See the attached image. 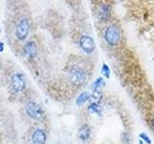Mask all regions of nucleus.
<instances>
[{
	"instance_id": "1",
	"label": "nucleus",
	"mask_w": 154,
	"mask_h": 144,
	"mask_svg": "<svg viewBox=\"0 0 154 144\" xmlns=\"http://www.w3.org/2000/svg\"><path fill=\"white\" fill-rule=\"evenodd\" d=\"M69 77L70 82L75 86L83 85L87 80L86 71L78 65H72L69 69Z\"/></svg>"
},
{
	"instance_id": "2",
	"label": "nucleus",
	"mask_w": 154,
	"mask_h": 144,
	"mask_svg": "<svg viewBox=\"0 0 154 144\" xmlns=\"http://www.w3.org/2000/svg\"><path fill=\"white\" fill-rule=\"evenodd\" d=\"M122 38V34H120V29L117 25H110L105 30L104 38L107 44L110 46H116L119 44V42Z\"/></svg>"
},
{
	"instance_id": "3",
	"label": "nucleus",
	"mask_w": 154,
	"mask_h": 144,
	"mask_svg": "<svg viewBox=\"0 0 154 144\" xmlns=\"http://www.w3.org/2000/svg\"><path fill=\"white\" fill-rule=\"evenodd\" d=\"M26 112L31 118L41 120L43 117V110L36 102L30 101L26 105Z\"/></svg>"
},
{
	"instance_id": "4",
	"label": "nucleus",
	"mask_w": 154,
	"mask_h": 144,
	"mask_svg": "<svg viewBox=\"0 0 154 144\" xmlns=\"http://www.w3.org/2000/svg\"><path fill=\"white\" fill-rule=\"evenodd\" d=\"M29 29H30V25H29V21L26 18H21L18 21L17 25V30H16V35L18 40H24L28 36Z\"/></svg>"
},
{
	"instance_id": "5",
	"label": "nucleus",
	"mask_w": 154,
	"mask_h": 144,
	"mask_svg": "<svg viewBox=\"0 0 154 144\" xmlns=\"http://www.w3.org/2000/svg\"><path fill=\"white\" fill-rule=\"evenodd\" d=\"M11 84L13 88L17 91V92H20V91L24 90L26 86V81H25V77L20 73H16L11 80Z\"/></svg>"
},
{
	"instance_id": "6",
	"label": "nucleus",
	"mask_w": 154,
	"mask_h": 144,
	"mask_svg": "<svg viewBox=\"0 0 154 144\" xmlns=\"http://www.w3.org/2000/svg\"><path fill=\"white\" fill-rule=\"evenodd\" d=\"M79 43H80V46L82 48V50H83L84 52H86L87 54H91V53H93L94 48H95L94 40L90 36H87V35H84L80 38Z\"/></svg>"
},
{
	"instance_id": "7",
	"label": "nucleus",
	"mask_w": 154,
	"mask_h": 144,
	"mask_svg": "<svg viewBox=\"0 0 154 144\" xmlns=\"http://www.w3.org/2000/svg\"><path fill=\"white\" fill-rule=\"evenodd\" d=\"M112 14V6L110 4H101L97 10V16L100 21H107Z\"/></svg>"
},
{
	"instance_id": "8",
	"label": "nucleus",
	"mask_w": 154,
	"mask_h": 144,
	"mask_svg": "<svg viewBox=\"0 0 154 144\" xmlns=\"http://www.w3.org/2000/svg\"><path fill=\"white\" fill-rule=\"evenodd\" d=\"M46 141V134L42 129H37L34 131L32 136L33 144H45Z\"/></svg>"
},
{
	"instance_id": "9",
	"label": "nucleus",
	"mask_w": 154,
	"mask_h": 144,
	"mask_svg": "<svg viewBox=\"0 0 154 144\" xmlns=\"http://www.w3.org/2000/svg\"><path fill=\"white\" fill-rule=\"evenodd\" d=\"M24 54L26 55L29 59H33L37 55V46L34 41H28L24 45Z\"/></svg>"
},
{
	"instance_id": "10",
	"label": "nucleus",
	"mask_w": 154,
	"mask_h": 144,
	"mask_svg": "<svg viewBox=\"0 0 154 144\" xmlns=\"http://www.w3.org/2000/svg\"><path fill=\"white\" fill-rule=\"evenodd\" d=\"M79 138L83 141H87L91 136V128L88 125H85V126H82L79 129V133H78Z\"/></svg>"
},
{
	"instance_id": "11",
	"label": "nucleus",
	"mask_w": 154,
	"mask_h": 144,
	"mask_svg": "<svg viewBox=\"0 0 154 144\" xmlns=\"http://www.w3.org/2000/svg\"><path fill=\"white\" fill-rule=\"evenodd\" d=\"M89 99H91V94L89 92H87V91H85V92H82L78 96V97H77V99H76V104L78 105V106L83 105Z\"/></svg>"
},
{
	"instance_id": "12",
	"label": "nucleus",
	"mask_w": 154,
	"mask_h": 144,
	"mask_svg": "<svg viewBox=\"0 0 154 144\" xmlns=\"http://www.w3.org/2000/svg\"><path fill=\"white\" fill-rule=\"evenodd\" d=\"M103 86H105V81H104L103 78L99 77V78H97L93 83V85H91V88H93V89L94 91H97V90H99L100 88H102Z\"/></svg>"
},
{
	"instance_id": "13",
	"label": "nucleus",
	"mask_w": 154,
	"mask_h": 144,
	"mask_svg": "<svg viewBox=\"0 0 154 144\" xmlns=\"http://www.w3.org/2000/svg\"><path fill=\"white\" fill-rule=\"evenodd\" d=\"M89 110H91V112L96 113V114H100V112H101V110H100V107H99V104H96V103H91V104L89 106Z\"/></svg>"
},
{
	"instance_id": "14",
	"label": "nucleus",
	"mask_w": 154,
	"mask_h": 144,
	"mask_svg": "<svg viewBox=\"0 0 154 144\" xmlns=\"http://www.w3.org/2000/svg\"><path fill=\"white\" fill-rule=\"evenodd\" d=\"M101 73H102V75L105 77V78H110V68L109 66L106 64H102V67H101Z\"/></svg>"
},
{
	"instance_id": "15",
	"label": "nucleus",
	"mask_w": 154,
	"mask_h": 144,
	"mask_svg": "<svg viewBox=\"0 0 154 144\" xmlns=\"http://www.w3.org/2000/svg\"><path fill=\"white\" fill-rule=\"evenodd\" d=\"M122 144H130L131 143V136L128 133H123L122 134Z\"/></svg>"
},
{
	"instance_id": "16",
	"label": "nucleus",
	"mask_w": 154,
	"mask_h": 144,
	"mask_svg": "<svg viewBox=\"0 0 154 144\" xmlns=\"http://www.w3.org/2000/svg\"><path fill=\"white\" fill-rule=\"evenodd\" d=\"M140 137H141V140H143V142H146L147 144H151L150 138H149V136H147L146 133H141V134H140Z\"/></svg>"
},
{
	"instance_id": "17",
	"label": "nucleus",
	"mask_w": 154,
	"mask_h": 144,
	"mask_svg": "<svg viewBox=\"0 0 154 144\" xmlns=\"http://www.w3.org/2000/svg\"><path fill=\"white\" fill-rule=\"evenodd\" d=\"M3 48H4V45L2 42H0V51H3Z\"/></svg>"
},
{
	"instance_id": "18",
	"label": "nucleus",
	"mask_w": 154,
	"mask_h": 144,
	"mask_svg": "<svg viewBox=\"0 0 154 144\" xmlns=\"http://www.w3.org/2000/svg\"><path fill=\"white\" fill-rule=\"evenodd\" d=\"M152 127H153V129H154V116H153V118H152Z\"/></svg>"
},
{
	"instance_id": "19",
	"label": "nucleus",
	"mask_w": 154,
	"mask_h": 144,
	"mask_svg": "<svg viewBox=\"0 0 154 144\" xmlns=\"http://www.w3.org/2000/svg\"><path fill=\"white\" fill-rule=\"evenodd\" d=\"M139 144H143V140H140L139 141Z\"/></svg>"
}]
</instances>
